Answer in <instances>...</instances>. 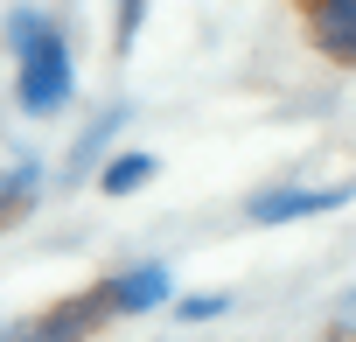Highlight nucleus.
<instances>
[{"mask_svg":"<svg viewBox=\"0 0 356 342\" xmlns=\"http://www.w3.org/2000/svg\"><path fill=\"white\" fill-rule=\"evenodd\" d=\"M70 42H63V28L49 22V15H35V8H22L15 15V98H22V112H35V119H49L56 105H70Z\"/></svg>","mask_w":356,"mask_h":342,"instance_id":"1","label":"nucleus"},{"mask_svg":"<svg viewBox=\"0 0 356 342\" xmlns=\"http://www.w3.org/2000/svg\"><path fill=\"white\" fill-rule=\"evenodd\" d=\"M112 314H119V307H112V286L98 279V286H84L77 300H56L49 314L22 321V335H0V342H84V335H98Z\"/></svg>","mask_w":356,"mask_h":342,"instance_id":"2","label":"nucleus"},{"mask_svg":"<svg viewBox=\"0 0 356 342\" xmlns=\"http://www.w3.org/2000/svg\"><path fill=\"white\" fill-rule=\"evenodd\" d=\"M356 196V182H335V189H273V196H252V224H293V217H321V210H342Z\"/></svg>","mask_w":356,"mask_h":342,"instance_id":"3","label":"nucleus"},{"mask_svg":"<svg viewBox=\"0 0 356 342\" xmlns=\"http://www.w3.org/2000/svg\"><path fill=\"white\" fill-rule=\"evenodd\" d=\"M314 22V49L328 63H356V0H300Z\"/></svg>","mask_w":356,"mask_h":342,"instance_id":"4","label":"nucleus"},{"mask_svg":"<svg viewBox=\"0 0 356 342\" xmlns=\"http://www.w3.org/2000/svg\"><path fill=\"white\" fill-rule=\"evenodd\" d=\"M105 286H112V307H119V314H147V307L168 300V266H126V272H112Z\"/></svg>","mask_w":356,"mask_h":342,"instance_id":"5","label":"nucleus"},{"mask_svg":"<svg viewBox=\"0 0 356 342\" xmlns=\"http://www.w3.org/2000/svg\"><path fill=\"white\" fill-rule=\"evenodd\" d=\"M154 168H161L154 154L126 147V154H112V161H105V175H98V189H105V196H133V189H147V182H154Z\"/></svg>","mask_w":356,"mask_h":342,"instance_id":"6","label":"nucleus"},{"mask_svg":"<svg viewBox=\"0 0 356 342\" xmlns=\"http://www.w3.org/2000/svg\"><path fill=\"white\" fill-rule=\"evenodd\" d=\"M35 189H42V168H35V161H22V168H8V175H0V231L29 217Z\"/></svg>","mask_w":356,"mask_h":342,"instance_id":"7","label":"nucleus"},{"mask_svg":"<svg viewBox=\"0 0 356 342\" xmlns=\"http://www.w3.org/2000/svg\"><path fill=\"white\" fill-rule=\"evenodd\" d=\"M140 22H147V0H119V15H112V49H119V56H133Z\"/></svg>","mask_w":356,"mask_h":342,"instance_id":"8","label":"nucleus"},{"mask_svg":"<svg viewBox=\"0 0 356 342\" xmlns=\"http://www.w3.org/2000/svg\"><path fill=\"white\" fill-rule=\"evenodd\" d=\"M175 314H182V321H217V314H231V300H224V293H189Z\"/></svg>","mask_w":356,"mask_h":342,"instance_id":"9","label":"nucleus"}]
</instances>
